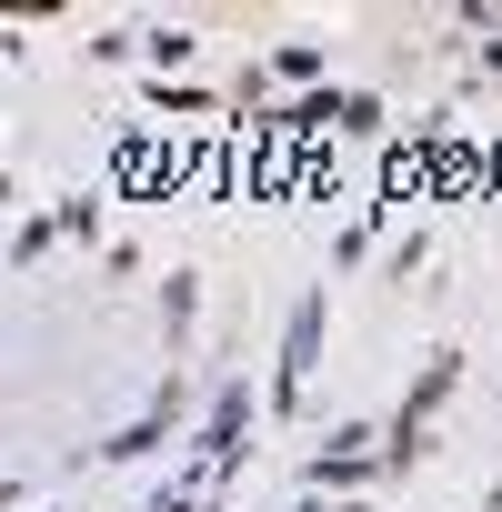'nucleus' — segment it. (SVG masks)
Returning a JSON list of instances; mask_svg holds the SVG:
<instances>
[{"label":"nucleus","instance_id":"nucleus-1","mask_svg":"<svg viewBox=\"0 0 502 512\" xmlns=\"http://www.w3.org/2000/svg\"><path fill=\"white\" fill-rule=\"evenodd\" d=\"M312 342H322V302H302V312H292V342H282V402L302 392V372H312Z\"/></svg>","mask_w":502,"mask_h":512}]
</instances>
